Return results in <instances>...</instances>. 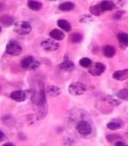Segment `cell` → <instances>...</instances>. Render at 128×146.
I'll use <instances>...</instances> for the list:
<instances>
[{"instance_id":"obj_1","label":"cell","mask_w":128,"mask_h":146,"mask_svg":"<svg viewBox=\"0 0 128 146\" xmlns=\"http://www.w3.org/2000/svg\"><path fill=\"white\" fill-rule=\"evenodd\" d=\"M40 63L32 56H26L21 61V66L24 70H35L40 66Z\"/></svg>"},{"instance_id":"obj_2","label":"cell","mask_w":128,"mask_h":146,"mask_svg":"<svg viewBox=\"0 0 128 146\" xmlns=\"http://www.w3.org/2000/svg\"><path fill=\"white\" fill-rule=\"evenodd\" d=\"M23 52V48L18 42L11 40L7 42L5 47V53L12 56H17L21 55Z\"/></svg>"},{"instance_id":"obj_3","label":"cell","mask_w":128,"mask_h":146,"mask_svg":"<svg viewBox=\"0 0 128 146\" xmlns=\"http://www.w3.org/2000/svg\"><path fill=\"white\" fill-rule=\"evenodd\" d=\"M13 30L15 33L18 34V35H28L31 32L32 27L29 22L25 21H19L15 23Z\"/></svg>"},{"instance_id":"obj_4","label":"cell","mask_w":128,"mask_h":146,"mask_svg":"<svg viewBox=\"0 0 128 146\" xmlns=\"http://www.w3.org/2000/svg\"><path fill=\"white\" fill-rule=\"evenodd\" d=\"M87 91V85L80 82H75L69 86V93L73 96H80Z\"/></svg>"},{"instance_id":"obj_5","label":"cell","mask_w":128,"mask_h":146,"mask_svg":"<svg viewBox=\"0 0 128 146\" xmlns=\"http://www.w3.org/2000/svg\"><path fill=\"white\" fill-rule=\"evenodd\" d=\"M75 129L81 135L84 137L89 136L92 132L91 125L87 121H80L75 126Z\"/></svg>"},{"instance_id":"obj_6","label":"cell","mask_w":128,"mask_h":146,"mask_svg":"<svg viewBox=\"0 0 128 146\" xmlns=\"http://www.w3.org/2000/svg\"><path fill=\"white\" fill-rule=\"evenodd\" d=\"M106 70V66L102 62H96L89 68V73L92 76H100Z\"/></svg>"},{"instance_id":"obj_7","label":"cell","mask_w":128,"mask_h":146,"mask_svg":"<svg viewBox=\"0 0 128 146\" xmlns=\"http://www.w3.org/2000/svg\"><path fill=\"white\" fill-rule=\"evenodd\" d=\"M28 93L29 91H25L23 90H15L10 93V98L17 102H21L27 100Z\"/></svg>"},{"instance_id":"obj_8","label":"cell","mask_w":128,"mask_h":146,"mask_svg":"<svg viewBox=\"0 0 128 146\" xmlns=\"http://www.w3.org/2000/svg\"><path fill=\"white\" fill-rule=\"evenodd\" d=\"M41 46L45 51L48 52L56 51L59 48V45L53 39H47V40H43L41 42Z\"/></svg>"},{"instance_id":"obj_9","label":"cell","mask_w":128,"mask_h":146,"mask_svg":"<svg viewBox=\"0 0 128 146\" xmlns=\"http://www.w3.org/2000/svg\"><path fill=\"white\" fill-rule=\"evenodd\" d=\"M125 123L124 121L119 118H117V119H113L111 121L108 122L106 124V127L108 129L111 130V131H116L121 129L124 127Z\"/></svg>"},{"instance_id":"obj_10","label":"cell","mask_w":128,"mask_h":146,"mask_svg":"<svg viewBox=\"0 0 128 146\" xmlns=\"http://www.w3.org/2000/svg\"><path fill=\"white\" fill-rule=\"evenodd\" d=\"M113 78L119 81H124L128 79V69H125L122 70H118L113 72Z\"/></svg>"},{"instance_id":"obj_11","label":"cell","mask_w":128,"mask_h":146,"mask_svg":"<svg viewBox=\"0 0 128 146\" xmlns=\"http://www.w3.org/2000/svg\"><path fill=\"white\" fill-rule=\"evenodd\" d=\"M75 65L73 61L70 59L65 60L63 62L59 64V69L64 71L67 72H72L75 70Z\"/></svg>"},{"instance_id":"obj_12","label":"cell","mask_w":128,"mask_h":146,"mask_svg":"<svg viewBox=\"0 0 128 146\" xmlns=\"http://www.w3.org/2000/svg\"><path fill=\"white\" fill-rule=\"evenodd\" d=\"M2 121L4 124H5L7 127H13L16 123V119L13 115L10 114H6L3 115L2 118Z\"/></svg>"},{"instance_id":"obj_13","label":"cell","mask_w":128,"mask_h":146,"mask_svg":"<svg viewBox=\"0 0 128 146\" xmlns=\"http://www.w3.org/2000/svg\"><path fill=\"white\" fill-rule=\"evenodd\" d=\"M49 36L53 40L61 41L65 39V35L61 30L58 29H54L49 32Z\"/></svg>"},{"instance_id":"obj_14","label":"cell","mask_w":128,"mask_h":146,"mask_svg":"<svg viewBox=\"0 0 128 146\" xmlns=\"http://www.w3.org/2000/svg\"><path fill=\"white\" fill-rule=\"evenodd\" d=\"M45 92H46L48 96H52V97H56V96H58L59 95H60L62 91H61V88L58 86H48L45 88Z\"/></svg>"},{"instance_id":"obj_15","label":"cell","mask_w":128,"mask_h":146,"mask_svg":"<svg viewBox=\"0 0 128 146\" xmlns=\"http://www.w3.org/2000/svg\"><path fill=\"white\" fill-rule=\"evenodd\" d=\"M117 40L120 46L122 48H126L128 47V34L125 32H120L117 35Z\"/></svg>"},{"instance_id":"obj_16","label":"cell","mask_w":128,"mask_h":146,"mask_svg":"<svg viewBox=\"0 0 128 146\" xmlns=\"http://www.w3.org/2000/svg\"><path fill=\"white\" fill-rule=\"evenodd\" d=\"M103 53L104 56L107 57V58H112L116 55L117 53V50L116 48L113 46V45H105L103 49Z\"/></svg>"},{"instance_id":"obj_17","label":"cell","mask_w":128,"mask_h":146,"mask_svg":"<svg viewBox=\"0 0 128 146\" xmlns=\"http://www.w3.org/2000/svg\"><path fill=\"white\" fill-rule=\"evenodd\" d=\"M100 7L103 11H111L116 9L117 7V5L112 1H103L100 3Z\"/></svg>"},{"instance_id":"obj_18","label":"cell","mask_w":128,"mask_h":146,"mask_svg":"<svg viewBox=\"0 0 128 146\" xmlns=\"http://www.w3.org/2000/svg\"><path fill=\"white\" fill-rule=\"evenodd\" d=\"M57 25L60 29H62L66 32H71L72 27L70 25V23H69L67 21L65 20V19H59L57 21Z\"/></svg>"},{"instance_id":"obj_19","label":"cell","mask_w":128,"mask_h":146,"mask_svg":"<svg viewBox=\"0 0 128 146\" xmlns=\"http://www.w3.org/2000/svg\"><path fill=\"white\" fill-rule=\"evenodd\" d=\"M58 8L61 11H71V10L75 8V5L72 2H62V3H60L58 6Z\"/></svg>"},{"instance_id":"obj_20","label":"cell","mask_w":128,"mask_h":146,"mask_svg":"<svg viewBox=\"0 0 128 146\" xmlns=\"http://www.w3.org/2000/svg\"><path fill=\"white\" fill-rule=\"evenodd\" d=\"M27 6L30 10L34 11H38L41 10L43 7V3L39 1H34V0H29L27 2Z\"/></svg>"},{"instance_id":"obj_21","label":"cell","mask_w":128,"mask_h":146,"mask_svg":"<svg viewBox=\"0 0 128 146\" xmlns=\"http://www.w3.org/2000/svg\"><path fill=\"white\" fill-rule=\"evenodd\" d=\"M14 18L11 15H4L1 17V23L3 26L6 27H9L11 25H13V23H14Z\"/></svg>"},{"instance_id":"obj_22","label":"cell","mask_w":128,"mask_h":146,"mask_svg":"<svg viewBox=\"0 0 128 146\" xmlns=\"http://www.w3.org/2000/svg\"><path fill=\"white\" fill-rule=\"evenodd\" d=\"M89 12L91 15H95V16H100L104 13V11L100 7V4H97V5H95L93 6H91L89 9Z\"/></svg>"},{"instance_id":"obj_23","label":"cell","mask_w":128,"mask_h":146,"mask_svg":"<svg viewBox=\"0 0 128 146\" xmlns=\"http://www.w3.org/2000/svg\"><path fill=\"white\" fill-rule=\"evenodd\" d=\"M83 40V35L81 33H73L70 36V42L73 44H78Z\"/></svg>"},{"instance_id":"obj_24","label":"cell","mask_w":128,"mask_h":146,"mask_svg":"<svg viewBox=\"0 0 128 146\" xmlns=\"http://www.w3.org/2000/svg\"><path fill=\"white\" fill-rule=\"evenodd\" d=\"M79 64L83 68H90L91 65L93 64V62L89 58L84 57V58H82L79 60Z\"/></svg>"},{"instance_id":"obj_25","label":"cell","mask_w":128,"mask_h":146,"mask_svg":"<svg viewBox=\"0 0 128 146\" xmlns=\"http://www.w3.org/2000/svg\"><path fill=\"white\" fill-rule=\"evenodd\" d=\"M117 96L119 99L124 101H128V89L127 88H123L120 90L117 94Z\"/></svg>"},{"instance_id":"obj_26","label":"cell","mask_w":128,"mask_h":146,"mask_svg":"<svg viewBox=\"0 0 128 146\" xmlns=\"http://www.w3.org/2000/svg\"><path fill=\"white\" fill-rule=\"evenodd\" d=\"M121 139L119 135H106V139L109 143H115L117 140H120Z\"/></svg>"},{"instance_id":"obj_27","label":"cell","mask_w":128,"mask_h":146,"mask_svg":"<svg viewBox=\"0 0 128 146\" xmlns=\"http://www.w3.org/2000/svg\"><path fill=\"white\" fill-rule=\"evenodd\" d=\"M80 23H89V22H92L93 21V19L91 18V16L90 15H87V14H85L83 15L81 18H80Z\"/></svg>"},{"instance_id":"obj_28","label":"cell","mask_w":128,"mask_h":146,"mask_svg":"<svg viewBox=\"0 0 128 146\" xmlns=\"http://www.w3.org/2000/svg\"><path fill=\"white\" fill-rule=\"evenodd\" d=\"M125 13V12L124 11V10H119V11H117V13L113 15V18L114 20H119V19H121V18L123 17L124 14Z\"/></svg>"},{"instance_id":"obj_29","label":"cell","mask_w":128,"mask_h":146,"mask_svg":"<svg viewBox=\"0 0 128 146\" xmlns=\"http://www.w3.org/2000/svg\"><path fill=\"white\" fill-rule=\"evenodd\" d=\"M114 145L116 146H127V145L126 144V143L124 141H121V140H117L114 143Z\"/></svg>"},{"instance_id":"obj_30","label":"cell","mask_w":128,"mask_h":146,"mask_svg":"<svg viewBox=\"0 0 128 146\" xmlns=\"http://www.w3.org/2000/svg\"><path fill=\"white\" fill-rule=\"evenodd\" d=\"M6 139V135L2 131H0V142H3Z\"/></svg>"},{"instance_id":"obj_31","label":"cell","mask_w":128,"mask_h":146,"mask_svg":"<svg viewBox=\"0 0 128 146\" xmlns=\"http://www.w3.org/2000/svg\"><path fill=\"white\" fill-rule=\"evenodd\" d=\"M14 145H15L12 143H7L3 145V146H14Z\"/></svg>"}]
</instances>
